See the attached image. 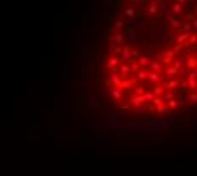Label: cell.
I'll use <instances>...</instances> for the list:
<instances>
[{"label":"cell","mask_w":197,"mask_h":176,"mask_svg":"<svg viewBox=\"0 0 197 176\" xmlns=\"http://www.w3.org/2000/svg\"><path fill=\"white\" fill-rule=\"evenodd\" d=\"M119 61H126L128 64H131V63H133V59H131V51H129V47L122 46L121 56H119Z\"/></svg>","instance_id":"cell-1"},{"label":"cell","mask_w":197,"mask_h":176,"mask_svg":"<svg viewBox=\"0 0 197 176\" xmlns=\"http://www.w3.org/2000/svg\"><path fill=\"white\" fill-rule=\"evenodd\" d=\"M109 80H110V83H112V85H114L115 88H119V85H121L122 78L119 76V74H117V71H112V73H110V78H109Z\"/></svg>","instance_id":"cell-2"},{"label":"cell","mask_w":197,"mask_h":176,"mask_svg":"<svg viewBox=\"0 0 197 176\" xmlns=\"http://www.w3.org/2000/svg\"><path fill=\"white\" fill-rule=\"evenodd\" d=\"M109 93L112 95L115 100H121V98H122V92L119 90V88H115V87H110V88H109Z\"/></svg>","instance_id":"cell-3"},{"label":"cell","mask_w":197,"mask_h":176,"mask_svg":"<svg viewBox=\"0 0 197 176\" xmlns=\"http://www.w3.org/2000/svg\"><path fill=\"white\" fill-rule=\"evenodd\" d=\"M133 88V81L128 80V78H122L121 85H119V90H131Z\"/></svg>","instance_id":"cell-4"},{"label":"cell","mask_w":197,"mask_h":176,"mask_svg":"<svg viewBox=\"0 0 197 176\" xmlns=\"http://www.w3.org/2000/svg\"><path fill=\"white\" fill-rule=\"evenodd\" d=\"M107 63H109V66H110V69H115V68H117V64H119L121 61H119V58H117V56H112V58H109V59H107Z\"/></svg>","instance_id":"cell-5"},{"label":"cell","mask_w":197,"mask_h":176,"mask_svg":"<svg viewBox=\"0 0 197 176\" xmlns=\"http://www.w3.org/2000/svg\"><path fill=\"white\" fill-rule=\"evenodd\" d=\"M158 9H160V5H158V2H151L148 7V14L149 15H155L156 12H158Z\"/></svg>","instance_id":"cell-6"},{"label":"cell","mask_w":197,"mask_h":176,"mask_svg":"<svg viewBox=\"0 0 197 176\" xmlns=\"http://www.w3.org/2000/svg\"><path fill=\"white\" fill-rule=\"evenodd\" d=\"M168 22L172 24V27H175V29H180V26H182V22H180V19H178V17H172V15H170V17H168Z\"/></svg>","instance_id":"cell-7"},{"label":"cell","mask_w":197,"mask_h":176,"mask_svg":"<svg viewBox=\"0 0 197 176\" xmlns=\"http://www.w3.org/2000/svg\"><path fill=\"white\" fill-rule=\"evenodd\" d=\"M149 66L153 69V73H162V63H158V61H151L149 63Z\"/></svg>","instance_id":"cell-8"},{"label":"cell","mask_w":197,"mask_h":176,"mask_svg":"<svg viewBox=\"0 0 197 176\" xmlns=\"http://www.w3.org/2000/svg\"><path fill=\"white\" fill-rule=\"evenodd\" d=\"M148 78L155 83V87H158V83H160V73H153L151 71V73H148Z\"/></svg>","instance_id":"cell-9"},{"label":"cell","mask_w":197,"mask_h":176,"mask_svg":"<svg viewBox=\"0 0 197 176\" xmlns=\"http://www.w3.org/2000/svg\"><path fill=\"white\" fill-rule=\"evenodd\" d=\"M136 63H138L139 66H148V64H149V63H151V61H149V58H148V56H139V58H138V61H136Z\"/></svg>","instance_id":"cell-10"},{"label":"cell","mask_w":197,"mask_h":176,"mask_svg":"<svg viewBox=\"0 0 197 176\" xmlns=\"http://www.w3.org/2000/svg\"><path fill=\"white\" fill-rule=\"evenodd\" d=\"M177 87H178V81H177V80H172V81H167L162 88H163V90H170V88H177Z\"/></svg>","instance_id":"cell-11"},{"label":"cell","mask_w":197,"mask_h":176,"mask_svg":"<svg viewBox=\"0 0 197 176\" xmlns=\"http://www.w3.org/2000/svg\"><path fill=\"white\" fill-rule=\"evenodd\" d=\"M160 98H162V102H167V103H168L170 100H173V93H172V92H163V95Z\"/></svg>","instance_id":"cell-12"},{"label":"cell","mask_w":197,"mask_h":176,"mask_svg":"<svg viewBox=\"0 0 197 176\" xmlns=\"http://www.w3.org/2000/svg\"><path fill=\"white\" fill-rule=\"evenodd\" d=\"M189 37H190V34H187V32H182L180 36H178V37H177V44H180V46H182V42H185V41L189 39Z\"/></svg>","instance_id":"cell-13"},{"label":"cell","mask_w":197,"mask_h":176,"mask_svg":"<svg viewBox=\"0 0 197 176\" xmlns=\"http://www.w3.org/2000/svg\"><path fill=\"white\" fill-rule=\"evenodd\" d=\"M112 41H114L115 44H122V42H124V36L119 32H115L114 36H112Z\"/></svg>","instance_id":"cell-14"},{"label":"cell","mask_w":197,"mask_h":176,"mask_svg":"<svg viewBox=\"0 0 197 176\" xmlns=\"http://www.w3.org/2000/svg\"><path fill=\"white\" fill-rule=\"evenodd\" d=\"M158 5H162V7H160V9H162V10H163V12H165V14H167V12H170V2H168V0H163V2H158Z\"/></svg>","instance_id":"cell-15"},{"label":"cell","mask_w":197,"mask_h":176,"mask_svg":"<svg viewBox=\"0 0 197 176\" xmlns=\"http://www.w3.org/2000/svg\"><path fill=\"white\" fill-rule=\"evenodd\" d=\"M136 78H138L139 81L146 80V78H148V71H144V69H139V71L136 73Z\"/></svg>","instance_id":"cell-16"},{"label":"cell","mask_w":197,"mask_h":176,"mask_svg":"<svg viewBox=\"0 0 197 176\" xmlns=\"http://www.w3.org/2000/svg\"><path fill=\"white\" fill-rule=\"evenodd\" d=\"M187 68H190V71H192L194 68H197V58H189V59H187Z\"/></svg>","instance_id":"cell-17"},{"label":"cell","mask_w":197,"mask_h":176,"mask_svg":"<svg viewBox=\"0 0 197 176\" xmlns=\"http://www.w3.org/2000/svg\"><path fill=\"white\" fill-rule=\"evenodd\" d=\"M172 10H173L175 14H180L182 12V2H175V4L172 5Z\"/></svg>","instance_id":"cell-18"},{"label":"cell","mask_w":197,"mask_h":176,"mask_svg":"<svg viewBox=\"0 0 197 176\" xmlns=\"http://www.w3.org/2000/svg\"><path fill=\"white\" fill-rule=\"evenodd\" d=\"M173 61L175 59H172V58H167V56H162V58H160V63H162V64H173Z\"/></svg>","instance_id":"cell-19"},{"label":"cell","mask_w":197,"mask_h":176,"mask_svg":"<svg viewBox=\"0 0 197 176\" xmlns=\"http://www.w3.org/2000/svg\"><path fill=\"white\" fill-rule=\"evenodd\" d=\"M119 71H121V74L122 76H126V74H129V64L128 63H124L121 68H119Z\"/></svg>","instance_id":"cell-20"},{"label":"cell","mask_w":197,"mask_h":176,"mask_svg":"<svg viewBox=\"0 0 197 176\" xmlns=\"http://www.w3.org/2000/svg\"><path fill=\"white\" fill-rule=\"evenodd\" d=\"M151 93H153V97H160V95H163V88L160 87V85H158V87H153V92H151Z\"/></svg>","instance_id":"cell-21"},{"label":"cell","mask_w":197,"mask_h":176,"mask_svg":"<svg viewBox=\"0 0 197 176\" xmlns=\"http://www.w3.org/2000/svg\"><path fill=\"white\" fill-rule=\"evenodd\" d=\"M185 83H187V87H189L190 90H197V81L196 80H185Z\"/></svg>","instance_id":"cell-22"},{"label":"cell","mask_w":197,"mask_h":176,"mask_svg":"<svg viewBox=\"0 0 197 176\" xmlns=\"http://www.w3.org/2000/svg\"><path fill=\"white\" fill-rule=\"evenodd\" d=\"M122 26H124V22H122V20H115V22H114V27H112V31H114V32H117L119 29H122Z\"/></svg>","instance_id":"cell-23"},{"label":"cell","mask_w":197,"mask_h":176,"mask_svg":"<svg viewBox=\"0 0 197 176\" xmlns=\"http://www.w3.org/2000/svg\"><path fill=\"white\" fill-rule=\"evenodd\" d=\"M128 34H129V39H131V41H136V39H138V34H136L134 29H131V27H129V29H128Z\"/></svg>","instance_id":"cell-24"},{"label":"cell","mask_w":197,"mask_h":176,"mask_svg":"<svg viewBox=\"0 0 197 176\" xmlns=\"http://www.w3.org/2000/svg\"><path fill=\"white\" fill-rule=\"evenodd\" d=\"M143 98H144V102H149V103H151L155 97H153V93H151V92H146V93L143 95Z\"/></svg>","instance_id":"cell-25"},{"label":"cell","mask_w":197,"mask_h":176,"mask_svg":"<svg viewBox=\"0 0 197 176\" xmlns=\"http://www.w3.org/2000/svg\"><path fill=\"white\" fill-rule=\"evenodd\" d=\"M124 14H126V15H128L129 19H131V17H134V9H133V7H126Z\"/></svg>","instance_id":"cell-26"},{"label":"cell","mask_w":197,"mask_h":176,"mask_svg":"<svg viewBox=\"0 0 197 176\" xmlns=\"http://www.w3.org/2000/svg\"><path fill=\"white\" fill-rule=\"evenodd\" d=\"M167 110H168V107H167V105H165V103H162V105H160V107H156V112H158V114H165V112H167Z\"/></svg>","instance_id":"cell-27"},{"label":"cell","mask_w":197,"mask_h":176,"mask_svg":"<svg viewBox=\"0 0 197 176\" xmlns=\"http://www.w3.org/2000/svg\"><path fill=\"white\" fill-rule=\"evenodd\" d=\"M196 78H197V71L196 69H192V71H189V74H187L185 80H196Z\"/></svg>","instance_id":"cell-28"},{"label":"cell","mask_w":197,"mask_h":176,"mask_svg":"<svg viewBox=\"0 0 197 176\" xmlns=\"http://www.w3.org/2000/svg\"><path fill=\"white\" fill-rule=\"evenodd\" d=\"M131 26H133V27H143V26H144V24H143L141 20H138V19H133V20H131Z\"/></svg>","instance_id":"cell-29"},{"label":"cell","mask_w":197,"mask_h":176,"mask_svg":"<svg viewBox=\"0 0 197 176\" xmlns=\"http://www.w3.org/2000/svg\"><path fill=\"white\" fill-rule=\"evenodd\" d=\"M151 103H153L155 107H160V105H162L163 102H162V98H160V97H155V98H153V102H151Z\"/></svg>","instance_id":"cell-30"},{"label":"cell","mask_w":197,"mask_h":176,"mask_svg":"<svg viewBox=\"0 0 197 176\" xmlns=\"http://www.w3.org/2000/svg\"><path fill=\"white\" fill-rule=\"evenodd\" d=\"M167 107H168V108H175L177 107V100H170L168 103H167Z\"/></svg>","instance_id":"cell-31"},{"label":"cell","mask_w":197,"mask_h":176,"mask_svg":"<svg viewBox=\"0 0 197 176\" xmlns=\"http://www.w3.org/2000/svg\"><path fill=\"white\" fill-rule=\"evenodd\" d=\"M122 51V46H114V49H112V54H119Z\"/></svg>","instance_id":"cell-32"},{"label":"cell","mask_w":197,"mask_h":176,"mask_svg":"<svg viewBox=\"0 0 197 176\" xmlns=\"http://www.w3.org/2000/svg\"><path fill=\"white\" fill-rule=\"evenodd\" d=\"M182 47H183V46H180V44H177V46L173 47V49H172V51H173V53L177 54V53H180V51H182Z\"/></svg>","instance_id":"cell-33"},{"label":"cell","mask_w":197,"mask_h":176,"mask_svg":"<svg viewBox=\"0 0 197 176\" xmlns=\"http://www.w3.org/2000/svg\"><path fill=\"white\" fill-rule=\"evenodd\" d=\"M114 17H115V12H114V10H110V12L107 14V19L109 20H114Z\"/></svg>","instance_id":"cell-34"},{"label":"cell","mask_w":197,"mask_h":176,"mask_svg":"<svg viewBox=\"0 0 197 176\" xmlns=\"http://www.w3.org/2000/svg\"><path fill=\"white\" fill-rule=\"evenodd\" d=\"M144 93H146V90H144V87H138V95H141V97H143Z\"/></svg>","instance_id":"cell-35"},{"label":"cell","mask_w":197,"mask_h":176,"mask_svg":"<svg viewBox=\"0 0 197 176\" xmlns=\"http://www.w3.org/2000/svg\"><path fill=\"white\" fill-rule=\"evenodd\" d=\"M133 58H139V51H138V49H134V51L131 53V59H133Z\"/></svg>","instance_id":"cell-36"},{"label":"cell","mask_w":197,"mask_h":176,"mask_svg":"<svg viewBox=\"0 0 197 176\" xmlns=\"http://www.w3.org/2000/svg\"><path fill=\"white\" fill-rule=\"evenodd\" d=\"M189 98H190V102H194V103H197V93H192V95L189 97Z\"/></svg>","instance_id":"cell-37"},{"label":"cell","mask_w":197,"mask_h":176,"mask_svg":"<svg viewBox=\"0 0 197 176\" xmlns=\"http://www.w3.org/2000/svg\"><path fill=\"white\" fill-rule=\"evenodd\" d=\"M192 29H194V31H197V19L192 20Z\"/></svg>","instance_id":"cell-38"},{"label":"cell","mask_w":197,"mask_h":176,"mask_svg":"<svg viewBox=\"0 0 197 176\" xmlns=\"http://www.w3.org/2000/svg\"><path fill=\"white\" fill-rule=\"evenodd\" d=\"M121 108H122V110H128V108H129V103H121Z\"/></svg>","instance_id":"cell-39"},{"label":"cell","mask_w":197,"mask_h":176,"mask_svg":"<svg viewBox=\"0 0 197 176\" xmlns=\"http://www.w3.org/2000/svg\"><path fill=\"white\" fill-rule=\"evenodd\" d=\"M143 110H144V108H141V107H136V114H141Z\"/></svg>","instance_id":"cell-40"},{"label":"cell","mask_w":197,"mask_h":176,"mask_svg":"<svg viewBox=\"0 0 197 176\" xmlns=\"http://www.w3.org/2000/svg\"><path fill=\"white\" fill-rule=\"evenodd\" d=\"M196 15H197V9H196Z\"/></svg>","instance_id":"cell-41"},{"label":"cell","mask_w":197,"mask_h":176,"mask_svg":"<svg viewBox=\"0 0 197 176\" xmlns=\"http://www.w3.org/2000/svg\"><path fill=\"white\" fill-rule=\"evenodd\" d=\"M196 92H197V90H196Z\"/></svg>","instance_id":"cell-42"}]
</instances>
